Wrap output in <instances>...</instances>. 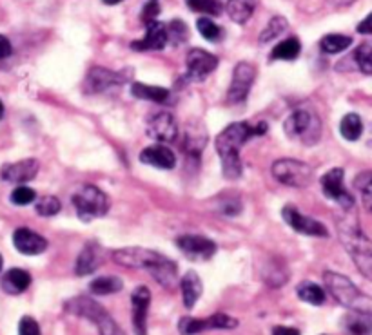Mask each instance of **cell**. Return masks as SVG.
I'll return each instance as SVG.
<instances>
[{"instance_id":"cell-46","label":"cell","mask_w":372,"mask_h":335,"mask_svg":"<svg viewBox=\"0 0 372 335\" xmlns=\"http://www.w3.org/2000/svg\"><path fill=\"white\" fill-rule=\"evenodd\" d=\"M11 42H9L4 35H0V58H8V56L11 55Z\"/></svg>"},{"instance_id":"cell-34","label":"cell","mask_w":372,"mask_h":335,"mask_svg":"<svg viewBox=\"0 0 372 335\" xmlns=\"http://www.w3.org/2000/svg\"><path fill=\"white\" fill-rule=\"evenodd\" d=\"M354 187L361 194L363 207L372 214V171H365L358 174L356 180H354Z\"/></svg>"},{"instance_id":"cell-49","label":"cell","mask_w":372,"mask_h":335,"mask_svg":"<svg viewBox=\"0 0 372 335\" xmlns=\"http://www.w3.org/2000/svg\"><path fill=\"white\" fill-rule=\"evenodd\" d=\"M102 2H104V4H108V6H115V4H120L122 0H102Z\"/></svg>"},{"instance_id":"cell-48","label":"cell","mask_w":372,"mask_h":335,"mask_svg":"<svg viewBox=\"0 0 372 335\" xmlns=\"http://www.w3.org/2000/svg\"><path fill=\"white\" fill-rule=\"evenodd\" d=\"M332 6H338V8H345V6H351L352 2H356V0H329Z\"/></svg>"},{"instance_id":"cell-29","label":"cell","mask_w":372,"mask_h":335,"mask_svg":"<svg viewBox=\"0 0 372 335\" xmlns=\"http://www.w3.org/2000/svg\"><path fill=\"white\" fill-rule=\"evenodd\" d=\"M254 11V0H229L227 13L231 21L237 24H245Z\"/></svg>"},{"instance_id":"cell-16","label":"cell","mask_w":372,"mask_h":335,"mask_svg":"<svg viewBox=\"0 0 372 335\" xmlns=\"http://www.w3.org/2000/svg\"><path fill=\"white\" fill-rule=\"evenodd\" d=\"M133 326L136 335H148V312L151 304V292L148 287H136L131 294Z\"/></svg>"},{"instance_id":"cell-39","label":"cell","mask_w":372,"mask_h":335,"mask_svg":"<svg viewBox=\"0 0 372 335\" xmlns=\"http://www.w3.org/2000/svg\"><path fill=\"white\" fill-rule=\"evenodd\" d=\"M189 8L192 11L205 13V15H215L218 16L224 11V6H222L220 0H185Z\"/></svg>"},{"instance_id":"cell-20","label":"cell","mask_w":372,"mask_h":335,"mask_svg":"<svg viewBox=\"0 0 372 335\" xmlns=\"http://www.w3.org/2000/svg\"><path fill=\"white\" fill-rule=\"evenodd\" d=\"M167 46V31L162 22H153L148 26L144 41H135L131 48L135 51H162Z\"/></svg>"},{"instance_id":"cell-24","label":"cell","mask_w":372,"mask_h":335,"mask_svg":"<svg viewBox=\"0 0 372 335\" xmlns=\"http://www.w3.org/2000/svg\"><path fill=\"white\" fill-rule=\"evenodd\" d=\"M180 288H182V299H184V307L191 310V308H195L197 301L200 299L202 290H204V288H202L200 275H198L197 272L189 270L187 274L182 277Z\"/></svg>"},{"instance_id":"cell-38","label":"cell","mask_w":372,"mask_h":335,"mask_svg":"<svg viewBox=\"0 0 372 335\" xmlns=\"http://www.w3.org/2000/svg\"><path fill=\"white\" fill-rule=\"evenodd\" d=\"M165 31H167V42H171L172 46H180L184 44L189 38V29L187 26L182 21H171V24L165 26Z\"/></svg>"},{"instance_id":"cell-5","label":"cell","mask_w":372,"mask_h":335,"mask_svg":"<svg viewBox=\"0 0 372 335\" xmlns=\"http://www.w3.org/2000/svg\"><path fill=\"white\" fill-rule=\"evenodd\" d=\"M284 131L291 138H301L304 144L312 145L320 140L321 124L318 120V116L305 111V109H298L285 120Z\"/></svg>"},{"instance_id":"cell-31","label":"cell","mask_w":372,"mask_h":335,"mask_svg":"<svg viewBox=\"0 0 372 335\" xmlns=\"http://www.w3.org/2000/svg\"><path fill=\"white\" fill-rule=\"evenodd\" d=\"M340 132L345 140L356 142L361 136V132H363V122H361V118L358 115L348 112V115H345L343 118H341Z\"/></svg>"},{"instance_id":"cell-41","label":"cell","mask_w":372,"mask_h":335,"mask_svg":"<svg viewBox=\"0 0 372 335\" xmlns=\"http://www.w3.org/2000/svg\"><path fill=\"white\" fill-rule=\"evenodd\" d=\"M95 324L96 328H98V331H100V335H125L124 331H122V328L111 319V315H109L108 312L98 315L95 319Z\"/></svg>"},{"instance_id":"cell-4","label":"cell","mask_w":372,"mask_h":335,"mask_svg":"<svg viewBox=\"0 0 372 335\" xmlns=\"http://www.w3.org/2000/svg\"><path fill=\"white\" fill-rule=\"evenodd\" d=\"M73 205L76 208V214L84 223H91L96 218L105 216L109 208V200L104 191H100L95 185H86L84 188L73 196Z\"/></svg>"},{"instance_id":"cell-7","label":"cell","mask_w":372,"mask_h":335,"mask_svg":"<svg viewBox=\"0 0 372 335\" xmlns=\"http://www.w3.org/2000/svg\"><path fill=\"white\" fill-rule=\"evenodd\" d=\"M238 326V321L227 314L209 315L205 319L197 317H182L178 323V331L182 335H197L207 330H232Z\"/></svg>"},{"instance_id":"cell-22","label":"cell","mask_w":372,"mask_h":335,"mask_svg":"<svg viewBox=\"0 0 372 335\" xmlns=\"http://www.w3.org/2000/svg\"><path fill=\"white\" fill-rule=\"evenodd\" d=\"M148 272L167 290H172L178 283V267H176L175 261H171L165 255L160 261H156L153 267H149Z\"/></svg>"},{"instance_id":"cell-6","label":"cell","mask_w":372,"mask_h":335,"mask_svg":"<svg viewBox=\"0 0 372 335\" xmlns=\"http://www.w3.org/2000/svg\"><path fill=\"white\" fill-rule=\"evenodd\" d=\"M272 176L277 178L280 184L287 185V187L305 188L314 180V171L309 167L307 164L298 160H291V158H284L272 164Z\"/></svg>"},{"instance_id":"cell-47","label":"cell","mask_w":372,"mask_h":335,"mask_svg":"<svg viewBox=\"0 0 372 335\" xmlns=\"http://www.w3.org/2000/svg\"><path fill=\"white\" fill-rule=\"evenodd\" d=\"M272 335H301L300 330L291 326H277L272 330Z\"/></svg>"},{"instance_id":"cell-28","label":"cell","mask_w":372,"mask_h":335,"mask_svg":"<svg viewBox=\"0 0 372 335\" xmlns=\"http://www.w3.org/2000/svg\"><path fill=\"white\" fill-rule=\"evenodd\" d=\"M122 287H124V283H122L120 277H116V275H102V277H96V280L91 281L89 290L95 295H111L120 292Z\"/></svg>"},{"instance_id":"cell-18","label":"cell","mask_w":372,"mask_h":335,"mask_svg":"<svg viewBox=\"0 0 372 335\" xmlns=\"http://www.w3.org/2000/svg\"><path fill=\"white\" fill-rule=\"evenodd\" d=\"M105 261V252L102 248V245H98L96 241H89L82 252L78 254V260H76L75 272L76 275H89L93 272L98 270L102 263Z\"/></svg>"},{"instance_id":"cell-23","label":"cell","mask_w":372,"mask_h":335,"mask_svg":"<svg viewBox=\"0 0 372 335\" xmlns=\"http://www.w3.org/2000/svg\"><path fill=\"white\" fill-rule=\"evenodd\" d=\"M29 285H31V275L22 268H11L0 280V287L9 295L22 294V292L28 290Z\"/></svg>"},{"instance_id":"cell-40","label":"cell","mask_w":372,"mask_h":335,"mask_svg":"<svg viewBox=\"0 0 372 335\" xmlns=\"http://www.w3.org/2000/svg\"><path fill=\"white\" fill-rule=\"evenodd\" d=\"M36 208V214L38 216H44V218H51V216L58 214L62 208L61 200L55 198V196H42L41 200L36 201L35 205Z\"/></svg>"},{"instance_id":"cell-25","label":"cell","mask_w":372,"mask_h":335,"mask_svg":"<svg viewBox=\"0 0 372 335\" xmlns=\"http://www.w3.org/2000/svg\"><path fill=\"white\" fill-rule=\"evenodd\" d=\"M205 144H207V134H205L202 125H191V127L185 131L184 152H187L191 158L198 160V158L202 156V151H204Z\"/></svg>"},{"instance_id":"cell-35","label":"cell","mask_w":372,"mask_h":335,"mask_svg":"<svg viewBox=\"0 0 372 335\" xmlns=\"http://www.w3.org/2000/svg\"><path fill=\"white\" fill-rule=\"evenodd\" d=\"M197 28L198 31H200V35L209 42H220L222 38H224V29H222L218 24H215V22H212L211 18H207V16L198 18Z\"/></svg>"},{"instance_id":"cell-44","label":"cell","mask_w":372,"mask_h":335,"mask_svg":"<svg viewBox=\"0 0 372 335\" xmlns=\"http://www.w3.org/2000/svg\"><path fill=\"white\" fill-rule=\"evenodd\" d=\"M160 15V6H158V2L156 0H151V2H148V4L144 6V9H142V22H144L145 26L153 24V22H156V16Z\"/></svg>"},{"instance_id":"cell-21","label":"cell","mask_w":372,"mask_h":335,"mask_svg":"<svg viewBox=\"0 0 372 335\" xmlns=\"http://www.w3.org/2000/svg\"><path fill=\"white\" fill-rule=\"evenodd\" d=\"M140 161L145 165H151V167L169 171V169H175L176 156L175 152L165 147V145L156 144L140 152Z\"/></svg>"},{"instance_id":"cell-12","label":"cell","mask_w":372,"mask_h":335,"mask_svg":"<svg viewBox=\"0 0 372 335\" xmlns=\"http://www.w3.org/2000/svg\"><path fill=\"white\" fill-rule=\"evenodd\" d=\"M125 82L122 73L109 71L105 68H93L89 69L88 76L84 82V91L88 95H98V92L111 91V89L120 87Z\"/></svg>"},{"instance_id":"cell-30","label":"cell","mask_w":372,"mask_h":335,"mask_svg":"<svg viewBox=\"0 0 372 335\" xmlns=\"http://www.w3.org/2000/svg\"><path fill=\"white\" fill-rule=\"evenodd\" d=\"M301 53V44L298 38H287V41L280 42L277 48L272 49L271 60H296Z\"/></svg>"},{"instance_id":"cell-37","label":"cell","mask_w":372,"mask_h":335,"mask_svg":"<svg viewBox=\"0 0 372 335\" xmlns=\"http://www.w3.org/2000/svg\"><path fill=\"white\" fill-rule=\"evenodd\" d=\"M354 60L358 69L365 75H372V42H363L360 48L354 51Z\"/></svg>"},{"instance_id":"cell-51","label":"cell","mask_w":372,"mask_h":335,"mask_svg":"<svg viewBox=\"0 0 372 335\" xmlns=\"http://www.w3.org/2000/svg\"><path fill=\"white\" fill-rule=\"evenodd\" d=\"M2 265H4V260H2V255H0V270H2Z\"/></svg>"},{"instance_id":"cell-33","label":"cell","mask_w":372,"mask_h":335,"mask_svg":"<svg viewBox=\"0 0 372 335\" xmlns=\"http://www.w3.org/2000/svg\"><path fill=\"white\" fill-rule=\"evenodd\" d=\"M296 292H298V297H300L301 301H305V303L314 304V307H320V304L325 303L324 288L318 287L316 283H309V281H305V283H301L300 287H298Z\"/></svg>"},{"instance_id":"cell-50","label":"cell","mask_w":372,"mask_h":335,"mask_svg":"<svg viewBox=\"0 0 372 335\" xmlns=\"http://www.w3.org/2000/svg\"><path fill=\"white\" fill-rule=\"evenodd\" d=\"M2 116H4V104L0 102V120H2Z\"/></svg>"},{"instance_id":"cell-3","label":"cell","mask_w":372,"mask_h":335,"mask_svg":"<svg viewBox=\"0 0 372 335\" xmlns=\"http://www.w3.org/2000/svg\"><path fill=\"white\" fill-rule=\"evenodd\" d=\"M324 281L327 290L341 307L348 308V310L356 312H368L372 314V299H368L367 295L361 294L356 288V285L352 283L345 275L336 274V272H325Z\"/></svg>"},{"instance_id":"cell-11","label":"cell","mask_w":372,"mask_h":335,"mask_svg":"<svg viewBox=\"0 0 372 335\" xmlns=\"http://www.w3.org/2000/svg\"><path fill=\"white\" fill-rule=\"evenodd\" d=\"M176 247L185 254V257L192 261H207L217 254V245L205 235L185 234L176 240Z\"/></svg>"},{"instance_id":"cell-27","label":"cell","mask_w":372,"mask_h":335,"mask_svg":"<svg viewBox=\"0 0 372 335\" xmlns=\"http://www.w3.org/2000/svg\"><path fill=\"white\" fill-rule=\"evenodd\" d=\"M345 326L352 335H371L372 331V314L368 312L351 310L345 317Z\"/></svg>"},{"instance_id":"cell-42","label":"cell","mask_w":372,"mask_h":335,"mask_svg":"<svg viewBox=\"0 0 372 335\" xmlns=\"http://www.w3.org/2000/svg\"><path fill=\"white\" fill-rule=\"evenodd\" d=\"M35 200H36V192L33 191V188L26 187V185H21V187H16L15 191L11 192V201L15 205H21V207L33 203Z\"/></svg>"},{"instance_id":"cell-19","label":"cell","mask_w":372,"mask_h":335,"mask_svg":"<svg viewBox=\"0 0 372 335\" xmlns=\"http://www.w3.org/2000/svg\"><path fill=\"white\" fill-rule=\"evenodd\" d=\"M13 245L21 254L36 255L48 248V241L41 234L29 230V228H16L13 234Z\"/></svg>"},{"instance_id":"cell-13","label":"cell","mask_w":372,"mask_h":335,"mask_svg":"<svg viewBox=\"0 0 372 335\" xmlns=\"http://www.w3.org/2000/svg\"><path fill=\"white\" fill-rule=\"evenodd\" d=\"M321 191H324V194L327 196L329 200L336 201L343 208L354 207V198L343 187V169H331L327 174H324V178H321Z\"/></svg>"},{"instance_id":"cell-32","label":"cell","mask_w":372,"mask_h":335,"mask_svg":"<svg viewBox=\"0 0 372 335\" xmlns=\"http://www.w3.org/2000/svg\"><path fill=\"white\" fill-rule=\"evenodd\" d=\"M352 46V38L347 35H327L321 38L320 42V48L321 51L327 53V55H336V53L345 51Z\"/></svg>"},{"instance_id":"cell-2","label":"cell","mask_w":372,"mask_h":335,"mask_svg":"<svg viewBox=\"0 0 372 335\" xmlns=\"http://www.w3.org/2000/svg\"><path fill=\"white\" fill-rule=\"evenodd\" d=\"M338 230H340L341 243L347 248L358 270L372 281V240H368L367 235L354 225L340 223Z\"/></svg>"},{"instance_id":"cell-17","label":"cell","mask_w":372,"mask_h":335,"mask_svg":"<svg viewBox=\"0 0 372 335\" xmlns=\"http://www.w3.org/2000/svg\"><path fill=\"white\" fill-rule=\"evenodd\" d=\"M38 169H41L38 161L29 158V160L4 165L0 171V178L4 181H9V184H28L38 174Z\"/></svg>"},{"instance_id":"cell-45","label":"cell","mask_w":372,"mask_h":335,"mask_svg":"<svg viewBox=\"0 0 372 335\" xmlns=\"http://www.w3.org/2000/svg\"><path fill=\"white\" fill-rule=\"evenodd\" d=\"M358 33H361V35H372V13L371 15H367L363 18V21L358 24Z\"/></svg>"},{"instance_id":"cell-43","label":"cell","mask_w":372,"mask_h":335,"mask_svg":"<svg viewBox=\"0 0 372 335\" xmlns=\"http://www.w3.org/2000/svg\"><path fill=\"white\" fill-rule=\"evenodd\" d=\"M19 335H42L41 326H38V323L33 317L26 315V317L21 319V323H19Z\"/></svg>"},{"instance_id":"cell-9","label":"cell","mask_w":372,"mask_h":335,"mask_svg":"<svg viewBox=\"0 0 372 335\" xmlns=\"http://www.w3.org/2000/svg\"><path fill=\"white\" fill-rule=\"evenodd\" d=\"M164 257V254L156 250H149V248L142 247H129V248H118V250L113 252V261L122 267H131V268H145L160 261Z\"/></svg>"},{"instance_id":"cell-10","label":"cell","mask_w":372,"mask_h":335,"mask_svg":"<svg viewBox=\"0 0 372 335\" xmlns=\"http://www.w3.org/2000/svg\"><path fill=\"white\" fill-rule=\"evenodd\" d=\"M145 131L151 140L158 142V144H169V142H175L178 136V125L171 112L158 111L148 118Z\"/></svg>"},{"instance_id":"cell-14","label":"cell","mask_w":372,"mask_h":335,"mask_svg":"<svg viewBox=\"0 0 372 335\" xmlns=\"http://www.w3.org/2000/svg\"><path fill=\"white\" fill-rule=\"evenodd\" d=\"M281 216H284L285 223L291 228H294L296 232H300V234L312 235V238H327L329 235V230L325 228L324 223L312 220L309 216H304L301 212L296 211V207H292V205H285L284 211H281Z\"/></svg>"},{"instance_id":"cell-36","label":"cell","mask_w":372,"mask_h":335,"mask_svg":"<svg viewBox=\"0 0 372 335\" xmlns=\"http://www.w3.org/2000/svg\"><path fill=\"white\" fill-rule=\"evenodd\" d=\"M287 28H289V24L284 16H272L271 21H269V24L265 26L264 31H262L260 42L262 44H265V42H271L272 38L280 36Z\"/></svg>"},{"instance_id":"cell-1","label":"cell","mask_w":372,"mask_h":335,"mask_svg":"<svg viewBox=\"0 0 372 335\" xmlns=\"http://www.w3.org/2000/svg\"><path fill=\"white\" fill-rule=\"evenodd\" d=\"M267 132V124L258 122V124H249V122H237L225 127L217 136V151L222 161V172L227 180H238L244 172L240 160L242 145L247 144L254 136H262Z\"/></svg>"},{"instance_id":"cell-8","label":"cell","mask_w":372,"mask_h":335,"mask_svg":"<svg viewBox=\"0 0 372 335\" xmlns=\"http://www.w3.org/2000/svg\"><path fill=\"white\" fill-rule=\"evenodd\" d=\"M257 78V68L249 62H238L234 71H232V82L229 85L227 100L229 104H240L247 98L252 84Z\"/></svg>"},{"instance_id":"cell-26","label":"cell","mask_w":372,"mask_h":335,"mask_svg":"<svg viewBox=\"0 0 372 335\" xmlns=\"http://www.w3.org/2000/svg\"><path fill=\"white\" fill-rule=\"evenodd\" d=\"M131 92L135 98L155 102V104H164V102H167L169 98V91L165 87L140 84V82H135V84L131 85Z\"/></svg>"},{"instance_id":"cell-15","label":"cell","mask_w":372,"mask_h":335,"mask_svg":"<svg viewBox=\"0 0 372 335\" xmlns=\"http://www.w3.org/2000/svg\"><path fill=\"white\" fill-rule=\"evenodd\" d=\"M187 64V76L191 80H205L215 69L218 68V58L204 49H191L185 58Z\"/></svg>"}]
</instances>
